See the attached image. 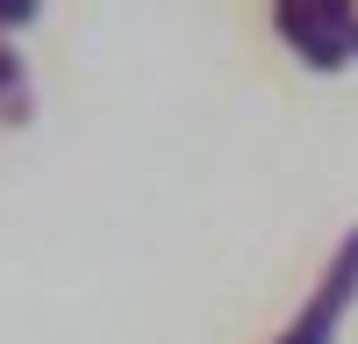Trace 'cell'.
<instances>
[{
  "instance_id": "cell-1",
  "label": "cell",
  "mask_w": 358,
  "mask_h": 344,
  "mask_svg": "<svg viewBox=\"0 0 358 344\" xmlns=\"http://www.w3.org/2000/svg\"><path fill=\"white\" fill-rule=\"evenodd\" d=\"M280 36L301 50L315 72H337V65H351L358 0H280Z\"/></svg>"
},
{
  "instance_id": "cell-2",
  "label": "cell",
  "mask_w": 358,
  "mask_h": 344,
  "mask_svg": "<svg viewBox=\"0 0 358 344\" xmlns=\"http://www.w3.org/2000/svg\"><path fill=\"white\" fill-rule=\"evenodd\" d=\"M351 294H358V229L344 237V251L330 258V273H322V287H315V301L287 323L280 344H330L337 323H344V308H351Z\"/></svg>"
},
{
  "instance_id": "cell-3",
  "label": "cell",
  "mask_w": 358,
  "mask_h": 344,
  "mask_svg": "<svg viewBox=\"0 0 358 344\" xmlns=\"http://www.w3.org/2000/svg\"><path fill=\"white\" fill-rule=\"evenodd\" d=\"M29 115V86H22V65H15V50L0 43V122H22Z\"/></svg>"
},
{
  "instance_id": "cell-4",
  "label": "cell",
  "mask_w": 358,
  "mask_h": 344,
  "mask_svg": "<svg viewBox=\"0 0 358 344\" xmlns=\"http://www.w3.org/2000/svg\"><path fill=\"white\" fill-rule=\"evenodd\" d=\"M351 57H358V36H351Z\"/></svg>"
}]
</instances>
